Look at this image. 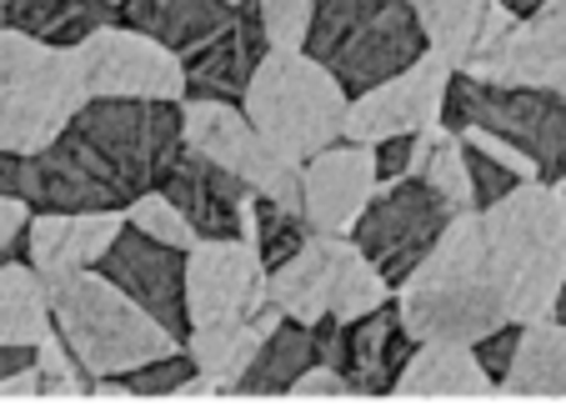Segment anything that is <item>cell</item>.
<instances>
[{"mask_svg": "<svg viewBox=\"0 0 566 416\" xmlns=\"http://www.w3.org/2000/svg\"><path fill=\"white\" fill-rule=\"evenodd\" d=\"M427 176L431 186H437L441 196H447L457 211H476V201H471V171H467V141H461V131L441 126L437 136H431V156H427Z\"/></svg>", "mask_w": 566, "mask_h": 416, "instance_id": "obj_30", "label": "cell"}, {"mask_svg": "<svg viewBox=\"0 0 566 416\" xmlns=\"http://www.w3.org/2000/svg\"><path fill=\"white\" fill-rule=\"evenodd\" d=\"M55 331L51 297L31 261H0V346H41Z\"/></svg>", "mask_w": 566, "mask_h": 416, "instance_id": "obj_29", "label": "cell"}, {"mask_svg": "<svg viewBox=\"0 0 566 416\" xmlns=\"http://www.w3.org/2000/svg\"><path fill=\"white\" fill-rule=\"evenodd\" d=\"M266 297L281 316L316 326L326 316L336 321L366 316L371 306H381L391 297V281L371 267V257L352 236L311 231L281 267H271Z\"/></svg>", "mask_w": 566, "mask_h": 416, "instance_id": "obj_7", "label": "cell"}, {"mask_svg": "<svg viewBox=\"0 0 566 416\" xmlns=\"http://www.w3.org/2000/svg\"><path fill=\"white\" fill-rule=\"evenodd\" d=\"M266 261L241 236H206L186 251V316L191 326L206 321H241L271 306Z\"/></svg>", "mask_w": 566, "mask_h": 416, "instance_id": "obj_14", "label": "cell"}, {"mask_svg": "<svg viewBox=\"0 0 566 416\" xmlns=\"http://www.w3.org/2000/svg\"><path fill=\"white\" fill-rule=\"evenodd\" d=\"M411 11L427 35V51H437L451 71H467L471 61H481L522 21L502 0H411Z\"/></svg>", "mask_w": 566, "mask_h": 416, "instance_id": "obj_21", "label": "cell"}, {"mask_svg": "<svg viewBox=\"0 0 566 416\" xmlns=\"http://www.w3.org/2000/svg\"><path fill=\"white\" fill-rule=\"evenodd\" d=\"M241 6H226V0H126L120 6V21L136 25V31L156 35L160 45H171L176 55L206 45L211 35H221L235 21Z\"/></svg>", "mask_w": 566, "mask_h": 416, "instance_id": "obj_25", "label": "cell"}, {"mask_svg": "<svg viewBox=\"0 0 566 416\" xmlns=\"http://www.w3.org/2000/svg\"><path fill=\"white\" fill-rule=\"evenodd\" d=\"M156 191H166L181 206V216L196 226L201 241L206 236H241V241L256 246V191L241 176L226 171V166L206 160L201 150H191L186 141L171 156Z\"/></svg>", "mask_w": 566, "mask_h": 416, "instance_id": "obj_15", "label": "cell"}, {"mask_svg": "<svg viewBox=\"0 0 566 416\" xmlns=\"http://www.w3.org/2000/svg\"><path fill=\"white\" fill-rule=\"evenodd\" d=\"M467 171H471V201H476V211H486V206L502 201V196L516 186V176L506 171L502 160L481 156L476 146H467Z\"/></svg>", "mask_w": 566, "mask_h": 416, "instance_id": "obj_36", "label": "cell"}, {"mask_svg": "<svg viewBox=\"0 0 566 416\" xmlns=\"http://www.w3.org/2000/svg\"><path fill=\"white\" fill-rule=\"evenodd\" d=\"M376 186H381L376 146L336 141V146L316 150L311 160H301V216H306L311 231L352 236V226L361 221Z\"/></svg>", "mask_w": 566, "mask_h": 416, "instance_id": "obj_18", "label": "cell"}, {"mask_svg": "<svg viewBox=\"0 0 566 416\" xmlns=\"http://www.w3.org/2000/svg\"><path fill=\"white\" fill-rule=\"evenodd\" d=\"M91 146L130 181V191H156L171 156L181 150V101H96L75 111Z\"/></svg>", "mask_w": 566, "mask_h": 416, "instance_id": "obj_11", "label": "cell"}, {"mask_svg": "<svg viewBox=\"0 0 566 416\" xmlns=\"http://www.w3.org/2000/svg\"><path fill=\"white\" fill-rule=\"evenodd\" d=\"M411 146H417V136L376 141V171H381V181H396V176H411Z\"/></svg>", "mask_w": 566, "mask_h": 416, "instance_id": "obj_39", "label": "cell"}, {"mask_svg": "<svg viewBox=\"0 0 566 416\" xmlns=\"http://www.w3.org/2000/svg\"><path fill=\"white\" fill-rule=\"evenodd\" d=\"M306 236H311L306 216L286 211V206L266 201V196H256V251H261V261H266V271L281 267Z\"/></svg>", "mask_w": 566, "mask_h": 416, "instance_id": "obj_32", "label": "cell"}, {"mask_svg": "<svg viewBox=\"0 0 566 416\" xmlns=\"http://www.w3.org/2000/svg\"><path fill=\"white\" fill-rule=\"evenodd\" d=\"M461 75L496 86H542L566 96V0H542Z\"/></svg>", "mask_w": 566, "mask_h": 416, "instance_id": "obj_17", "label": "cell"}, {"mask_svg": "<svg viewBox=\"0 0 566 416\" xmlns=\"http://www.w3.org/2000/svg\"><path fill=\"white\" fill-rule=\"evenodd\" d=\"M281 321L276 306L256 311V316H241V321H206V326L186 331V356L196 362V372L216 386V392H235L241 376H247L251 356H256L261 336Z\"/></svg>", "mask_w": 566, "mask_h": 416, "instance_id": "obj_23", "label": "cell"}, {"mask_svg": "<svg viewBox=\"0 0 566 416\" xmlns=\"http://www.w3.org/2000/svg\"><path fill=\"white\" fill-rule=\"evenodd\" d=\"M286 396H356V386L346 382V372H336V366H326V362H311L306 372L291 382V392Z\"/></svg>", "mask_w": 566, "mask_h": 416, "instance_id": "obj_37", "label": "cell"}, {"mask_svg": "<svg viewBox=\"0 0 566 416\" xmlns=\"http://www.w3.org/2000/svg\"><path fill=\"white\" fill-rule=\"evenodd\" d=\"M181 141L191 150H201L206 160L226 166L231 176L251 186L256 196L301 211V166H291L266 136L247 121V111L235 101H206L186 96L181 101Z\"/></svg>", "mask_w": 566, "mask_h": 416, "instance_id": "obj_10", "label": "cell"}, {"mask_svg": "<svg viewBox=\"0 0 566 416\" xmlns=\"http://www.w3.org/2000/svg\"><path fill=\"white\" fill-rule=\"evenodd\" d=\"M45 297H51V321L61 342L71 346L86 376H126L181 346V336H171L96 267L45 281Z\"/></svg>", "mask_w": 566, "mask_h": 416, "instance_id": "obj_3", "label": "cell"}, {"mask_svg": "<svg viewBox=\"0 0 566 416\" xmlns=\"http://www.w3.org/2000/svg\"><path fill=\"white\" fill-rule=\"evenodd\" d=\"M417 352V336L401 321L396 297H386L381 306H371L366 316L346 321V382L356 386V396H391L396 376L407 366V356Z\"/></svg>", "mask_w": 566, "mask_h": 416, "instance_id": "obj_22", "label": "cell"}, {"mask_svg": "<svg viewBox=\"0 0 566 416\" xmlns=\"http://www.w3.org/2000/svg\"><path fill=\"white\" fill-rule=\"evenodd\" d=\"M75 55L86 71V96L96 101H186L181 55L126 21L96 25Z\"/></svg>", "mask_w": 566, "mask_h": 416, "instance_id": "obj_12", "label": "cell"}, {"mask_svg": "<svg viewBox=\"0 0 566 416\" xmlns=\"http://www.w3.org/2000/svg\"><path fill=\"white\" fill-rule=\"evenodd\" d=\"M451 75L457 71H451L437 51H427L421 61H411L407 71H396L391 81H381V86L352 96L342 141L376 146V141H391V136H421V131L447 126Z\"/></svg>", "mask_w": 566, "mask_h": 416, "instance_id": "obj_13", "label": "cell"}, {"mask_svg": "<svg viewBox=\"0 0 566 416\" xmlns=\"http://www.w3.org/2000/svg\"><path fill=\"white\" fill-rule=\"evenodd\" d=\"M502 396H566V321L546 316L522 326L516 356L496 382Z\"/></svg>", "mask_w": 566, "mask_h": 416, "instance_id": "obj_26", "label": "cell"}, {"mask_svg": "<svg viewBox=\"0 0 566 416\" xmlns=\"http://www.w3.org/2000/svg\"><path fill=\"white\" fill-rule=\"evenodd\" d=\"M191 372H196V362L186 356V346H176V352H166V356H156V362L126 372V386H130V396H176Z\"/></svg>", "mask_w": 566, "mask_h": 416, "instance_id": "obj_33", "label": "cell"}, {"mask_svg": "<svg viewBox=\"0 0 566 416\" xmlns=\"http://www.w3.org/2000/svg\"><path fill=\"white\" fill-rule=\"evenodd\" d=\"M126 226H136V231L156 236V241L176 246V251H191L201 236H196V226L181 216V206L171 201L166 191H140L136 201L126 206Z\"/></svg>", "mask_w": 566, "mask_h": 416, "instance_id": "obj_31", "label": "cell"}, {"mask_svg": "<svg viewBox=\"0 0 566 416\" xmlns=\"http://www.w3.org/2000/svg\"><path fill=\"white\" fill-rule=\"evenodd\" d=\"M346 106H352V91H346L316 55L286 51V45H271V51L261 55V65L247 81V96H241L247 121L291 166H301V160H311L316 150L342 141Z\"/></svg>", "mask_w": 566, "mask_h": 416, "instance_id": "obj_4", "label": "cell"}, {"mask_svg": "<svg viewBox=\"0 0 566 416\" xmlns=\"http://www.w3.org/2000/svg\"><path fill=\"white\" fill-rule=\"evenodd\" d=\"M86 101L75 45H51L0 25V150L31 156L51 146Z\"/></svg>", "mask_w": 566, "mask_h": 416, "instance_id": "obj_5", "label": "cell"}, {"mask_svg": "<svg viewBox=\"0 0 566 416\" xmlns=\"http://www.w3.org/2000/svg\"><path fill=\"white\" fill-rule=\"evenodd\" d=\"M391 396H496V376L481 366L476 346L461 342H417L396 376Z\"/></svg>", "mask_w": 566, "mask_h": 416, "instance_id": "obj_24", "label": "cell"}, {"mask_svg": "<svg viewBox=\"0 0 566 416\" xmlns=\"http://www.w3.org/2000/svg\"><path fill=\"white\" fill-rule=\"evenodd\" d=\"M35 362V346H0V376L21 372V366Z\"/></svg>", "mask_w": 566, "mask_h": 416, "instance_id": "obj_42", "label": "cell"}, {"mask_svg": "<svg viewBox=\"0 0 566 416\" xmlns=\"http://www.w3.org/2000/svg\"><path fill=\"white\" fill-rule=\"evenodd\" d=\"M120 226H126V211H31V221H25V261L41 271V281L101 267V257L111 251Z\"/></svg>", "mask_w": 566, "mask_h": 416, "instance_id": "obj_19", "label": "cell"}, {"mask_svg": "<svg viewBox=\"0 0 566 416\" xmlns=\"http://www.w3.org/2000/svg\"><path fill=\"white\" fill-rule=\"evenodd\" d=\"M451 216H457V206H451L427 176H396V181L376 186L361 221L352 226V241L371 257V267L381 271L396 291L421 267V257H427L431 246L441 241Z\"/></svg>", "mask_w": 566, "mask_h": 416, "instance_id": "obj_9", "label": "cell"}, {"mask_svg": "<svg viewBox=\"0 0 566 416\" xmlns=\"http://www.w3.org/2000/svg\"><path fill=\"white\" fill-rule=\"evenodd\" d=\"M476 216L506 316L522 326L556 316L566 287V191L552 181H516Z\"/></svg>", "mask_w": 566, "mask_h": 416, "instance_id": "obj_2", "label": "cell"}, {"mask_svg": "<svg viewBox=\"0 0 566 416\" xmlns=\"http://www.w3.org/2000/svg\"><path fill=\"white\" fill-rule=\"evenodd\" d=\"M396 306L417 342H461L476 346L481 336H492L506 326V301L486 261V241H481V216L457 211L441 241L431 246L421 267L396 287Z\"/></svg>", "mask_w": 566, "mask_h": 416, "instance_id": "obj_1", "label": "cell"}, {"mask_svg": "<svg viewBox=\"0 0 566 416\" xmlns=\"http://www.w3.org/2000/svg\"><path fill=\"white\" fill-rule=\"evenodd\" d=\"M0 396H15V402H31V396H41V366H21V372L0 376Z\"/></svg>", "mask_w": 566, "mask_h": 416, "instance_id": "obj_41", "label": "cell"}, {"mask_svg": "<svg viewBox=\"0 0 566 416\" xmlns=\"http://www.w3.org/2000/svg\"><path fill=\"white\" fill-rule=\"evenodd\" d=\"M256 6H261V25H266L271 45H286V51H301V45H306L316 0H256Z\"/></svg>", "mask_w": 566, "mask_h": 416, "instance_id": "obj_34", "label": "cell"}, {"mask_svg": "<svg viewBox=\"0 0 566 416\" xmlns=\"http://www.w3.org/2000/svg\"><path fill=\"white\" fill-rule=\"evenodd\" d=\"M111 21H120V11L106 0H0V25L51 45H81L96 25Z\"/></svg>", "mask_w": 566, "mask_h": 416, "instance_id": "obj_27", "label": "cell"}, {"mask_svg": "<svg viewBox=\"0 0 566 416\" xmlns=\"http://www.w3.org/2000/svg\"><path fill=\"white\" fill-rule=\"evenodd\" d=\"M461 141H467V146H476L481 156L502 160V166L516 176V181H542V171H536V160L526 156L522 146H512L506 136H496V131H486V126H461Z\"/></svg>", "mask_w": 566, "mask_h": 416, "instance_id": "obj_35", "label": "cell"}, {"mask_svg": "<svg viewBox=\"0 0 566 416\" xmlns=\"http://www.w3.org/2000/svg\"><path fill=\"white\" fill-rule=\"evenodd\" d=\"M271 51L266 25H261V6H241L235 21L221 35H211L206 45L181 55L186 65V96H206V101H235L247 96L251 71L261 65V55Z\"/></svg>", "mask_w": 566, "mask_h": 416, "instance_id": "obj_20", "label": "cell"}, {"mask_svg": "<svg viewBox=\"0 0 566 416\" xmlns=\"http://www.w3.org/2000/svg\"><path fill=\"white\" fill-rule=\"evenodd\" d=\"M447 126L496 131L536 160L542 181L566 191V96H556V91L496 86V81H471L457 71L447 91Z\"/></svg>", "mask_w": 566, "mask_h": 416, "instance_id": "obj_8", "label": "cell"}, {"mask_svg": "<svg viewBox=\"0 0 566 416\" xmlns=\"http://www.w3.org/2000/svg\"><path fill=\"white\" fill-rule=\"evenodd\" d=\"M96 271H106L130 301H140L160 326L186 342V331H191V316H186V251L136 231V226H120V236L111 241Z\"/></svg>", "mask_w": 566, "mask_h": 416, "instance_id": "obj_16", "label": "cell"}, {"mask_svg": "<svg viewBox=\"0 0 566 416\" xmlns=\"http://www.w3.org/2000/svg\"><path fill=\"white\" fill-rule=\"evenodd\" d=\"M516 342H522V321H506V326H496L492 336H481L476 342V356H481V366L502 382L506 376V366H512V356H516Z\"/></svg>", "mask_w": 566, "mask_h": 416, "instance_id": "obj_38", "label": "cell"}, {"mask_svg": "<svg viewBox=\"0 0 566 416\" xmlns=\"http://www.w3.org/2000/svg\"><path fill=\"white\" fill-rule=\"evenodd\" d=\"M556 321H566V287H562V297H556Z\"/></svg>", "mask_w": 566, "mask_h": 416, "instance_id": "obj_43", "label": "cell"}, {"mask_svg": "<svg viewBox=\"0 0 566 416\" xmlns=\"http://www.w3.org/2000/svg\"><path fill=\"white\" fill-rule=\"evenodd\" d=\"M226 6H256V0H226Z\"/></svg>", "mask_w": 566, "mask_h": 416, "instance_id": "obj_44", "label": "cell"}, {"mask_svg": "<svg viewBox=\"0 0 566 416\" xmlns=\"http://www.w3.org/2000/svg\"><path fill=\"white\" fill-rule=\"evenodd\" d=\"M25 221H31V206L15 196H0V257L25 236Z\"/></svg>", "mask_w": 566, "mask_h": 416, "instance_id": "obj_40", "label": "cell"}, {"mask_svg": "<svg viewBox=\"0 0 566 416\" xmlns=\"http://www.w3.org/2000/svg\"><path fill=\"white\" fill-rule=\"evenodd\" d=\"M316 362V326L281 316L276 326L261 336L256 356H251L247 376L235 386V396H286L306 366Z\"/></svg>", "mask_w": 566, "mask_h": 416, "instance_id": "obj_28", "label": "cell"}, {"mask_svg": "<svg viewBox=\"0 0 566 416\" xmlns=\"http://www.w3.org/2000/svg\"><path fill=\"white\" fill-rule=\"evenodd\" d=\"M301 51L316 55L352 96H361L421 61L427 35L411 0H316Z\"/></svg>", "mask_w": 566, "mask_h": 416, "instance_id": "obj_6", "label": "cell"}]
</instances>
